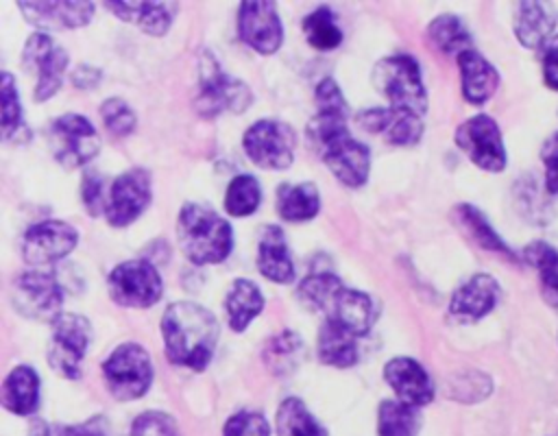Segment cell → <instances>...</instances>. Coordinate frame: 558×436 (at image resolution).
Wrapping results in <instances>:
<instances>
[{"mask_svg":"<svg viewBox=\"0 0 558 436\" xmlns=\"http://www.w3.org/2000/svg\"><path fill=\"white\" fill-rule=\"evenodd\" d=\"M545 166V187L549 194H558V131H554L541 148Z\"/></svg>","mask_w":558,"mask_h":436,"instance_id":"ee69618b","label":"cell"},{"mask_svg":"<svg viewBox=\"0 0 558 436\" xmlns=\"http://www.w3.org/2000/svg\"><path fill=\"white\" fill-rule=\"evenodd\" d=\"M78 233L63 220H41L31 225L22 238V257L31 266H48L74 251Z\"/></svg>","mask_w":558,"mask_h":436,"instance_id":"e0dca14e","label":"cell"},{"mask_svg":"<svg viewBox=\"0 0 558 436\" xmlns=\"http://www.w3.org/2000/svg\"><path fill=\"white\" fill-rule=\"evenodd\" d=\"M105 7L120 20L140 26L153 37H161L172 26L177 15L174 2H133V0H109Z\"/></svg>","mask_w":558,"mask_h":436,"instance_id":"7402d4cb","label":"cell"},{"mask_svg":"<svg viewBox=\"0 0 558 436\" xmlns=\"http://www.w3.org/2000/svg\"><path fill=\"white\" fill-rule=\"evenodd\" d=\"M373 85L392 109L410 111L421 118L427 111L421 65L412 55H390L377 61L373 68Z\"/></svg>","mask_w":558,"mask_h":436,"instance_id":"5b68a950","label":"cell"},{"mask_svg":"<svg viewBox=\"0 0 558 436\" xmlns=\"http://www.w3.org/2000/svg\"><path fill=\"white\" fill-rule=\"evenodd\" d=\"M320 211V194L314 183H283L277 187V214L288 222H303Z\"/></svg>","mask_w":558,"mask_h":436,"instance_id":"83f0119b","label":"cell"},{"mask_svg":"<svg viewBox=\"0 0 558 436\" xmlns=\"http://www.w3.org/2000/svg\"><path fill=\"white\" fill-rule=\"evenodd\" d=\"M316 107L318 111H331V113H347V100L338 87V83L331 76H325L318 85H316Z\"/></svg>","mask_w":558,"mask_h":436,"instance_id":"7bdbcfd3","label":"cell"},{"mask_svg":"<svg viewBox=\"0 0 558 436\" xmlns=\"http://www.w3.org/2000/svg\"><path fill=\"white\" fill-rule=\"evenodd\" d=\"M418 414L416 408L399 401L386 399L377 410V436H416Z\"/></svg>","mask_w":558,"mask_h":436,"instance_id":"d6a6232c","label":"cell"},{"mask_svg":"<svg viewBox=\"0 0 558 436\" xmlns=\"http://www.w3.org/2000/svg\"><path fill=\"white\" fill-rule=\"evenodd\" d=\"M63 436H107V427L100 419H92L78 425H70L61 429Z\"/></svg>","mask_w":558,"mask_h":436,"instance_id":"7dc6e473","label":"cell"},{"mask_svg":"<svg viewBox=\"0 0 558 436\" xmlns=\"http://www.w3.org/2000/svg\"><path fill=\"white\" fill-rule=\"evenodd\" d=\"M0 98H2V135H4V140H9L24 124L22 122V102H20L17 85H15V78L11 72H2Z\"/></svg>","mask_w":558,"mask_h":436,"instance_id":"74e56055","label":"cell"},{"mask_svg":"<svg viewBox=\"0 0 558 436\" xmlns=\"http://www.w3.org/2000/svg\"><path fill=\"white\" fill-rule=\"evenodd\" d=\"M17 9L26 17L28 24L44 31H68L78 28L92 22L96 7L85 0H22Z\"/></svg>","mask_w":558,"mask_h":436,"instance_id":"ac0fdd59","label":"cell"},{"mask_svg":"<svg viewBox=\"0 0 558 436\" xmlns=\"http://www.w3.org/2000/svg\"><path fill=\"white\" fill-rule=\"evenodd\" d=\"M13 303L26 318L54 323L63 314V290L54 275L44 270H26L13 281Z\"/></svg>","mask_w":558,"mask_h":436,"instance_id":"5bb4252c","label":"cell"},{"mask_svg":"<svg viewBox=\"0 0 558 436\" xmlns=\"http://www.w3.org/2000/svg\"><path fill=\"white\" fill-rule=\"evenodd\" d=\"M456 218L460 222L462 229L469 231V235L486 251H495V253H504V255H512V251L506 246V242L497 235V231L490 227V222L486 220V216L473 207V205H458L456 207Z\"/></svg>","mask_w":558,"mask_h":436,"instance_id":"d590c367","label":"cell"},{"mask_svg":"<svg viewBox=\"0 0 558 436\" xmlns=\"http://www.w3.org/2000/svg\"><path fill=\"white\" fill-rule=\"evenodd\" d=\"M277 436H327V429L301 399L290 397L277 410Z\"/></svg>","mask_w":558,"mask_h":436,"instance_id":"4dcf8cb0","label":"cell"},{"mask_svg":"<svg viewBox=\"0 0 558 436\" xmlns=\"http://www.w3.org/2000/svg\"><path fill=\"white\" fill-rule=\"evenodd\" d=\"M61 429H63V427H50V425L39 423L33 436H63V434H61Z\"/></svg>","mask_w":558,"mask_h":436,"instance_id":"c3c4849f","label":"cell"},{"mask_svg":"<svg viewBox=\"0 0 558 436\" xmlns=\"http://www.w3.org/2000/svg\"><path fill=\"white\" fill-rule=\"evenodd\" d=\"M150 174L144 168H131L118 174L107 190L105 218L111 227L135 222L150 203Z\"/></svg>","mask_w":558,"mask_h":436,"instance_id":"9a60e30c","label":"cell"},{"mask_svg":"<svg viewBox=\"0 0 558 436\" xmlns=\"http://www.w3.org/2000/svg\"><path fill=\"white\" fill-rule=\"evenodd\" d=\"M427 37L434 48H438L445 55H460L464 50H471V33L456 15H438L427 26Z\"/></svg>","mask_w":558,"mask_h":436,"instance_id":"1f68e13d","label":"cell"},{"mask_svg":"<svg viewBox=\"0 0 558 436\" xmlns=\"http://www.w3.org/2000/svg\"><path fill=\"white\" fill-rule=\"evenodd\" d=\"M218 334L220 327L216 316L194 301L170 303L163 312V347L168 360L177 366L192 371L207 368L214 358Z\"/></svg>","mask_w":558,"mask_h":436,"instance_id":"6da1fadb","label":"cell"},{"mask_svg":"<svg viewBox=\"0 0 558 436\" xmlns=\"http://www.w3.org/2000/svg\"><path fill=\"white\" fill-rule=\"evenodd\" d=\"M525 259L538 272V286L543 299L558 307V249L547 242H532L525 246Z\"/></svg>","mask_w":558,"mask_h":436,"instance_id":"f546056e","label":"cell"},{"mask_svg":"<svg viewBox=\"0 0 558 436\" xmlns=\"http://www.w3.org/2000/svg\"><path fill=\"white\" fill-rule=\"evenodd\" d=\"M499 301V283L490 275H473L449 301V316L458 323H475L484 318Z\"/></svg>","mask_w":558,"mask_h":436,"instance_id":"44dd1931","label":"cell"},{"mask_svg":"<svg viewBox=\"0 0 558 436\" xmlns=\"http://www.w3.org/2000/svg\"><path fill=\"white\" fill-rule=\"evenodd\" d=\"M50 144L57 161L72 170L98 155L100 135L85 116L63 113L50 122Z\"/></svg>","mask_w":558,"mask_h":436,"instance_id":"30bf717a","label":"cell"},{"mask_svg":"<svg viewBox=\"0 0 558 436\" xmlns=\"http://www.w3.org/2000/svg\"><path fill=\"white\" fill-rule=\"evenodd\" d=\"M303 33L307 37V44L318 50H331L340 46L342 31L336 24L333 11L329 7H318L303 20Z\"/></svg>","mask_w":558,"mask_h":436,"instance_id":"8d00e7d4","label":"cell"},{"mask_svg":"<svg viewBox=\"0 0 558 436\" xmlns=\"http://www.w3.org/2000/svg\"><path fill=\"white\" fill-rule=\"evenodd\" d=\"M102 377L118 401H133L148 392L153 384V362L137 342L118 344L102 362Z\"/></svg>","mask_w":558,"mask_h":436,"instance_id":"52a82bcc","label":"cell"},{"mask_svg":"<svg viewBox=\"0 0 558 436\" xmlns=\"http://www.w3.org/2000/svg\"><path fill=\"white\" fill-rule=\"evenodd\" d=\"M246 157L266 170H286L294 159V131L279 120H257L242 137Z\"/></svg>","mask_w":558,"mask_h":436,"instance_id":"9c48e42d","label":"cell"},{"mask_svg":"<svg viewBox=\"0 0 558 436\" xmlns=\"http://www.w3.org/2000/svg\"><path fill=\"white\" fill-rule=\"evenodd\" d=\"M303 360V340L292 331L272 336L264 349V362L275 375L292 373Z\"/></svg>","mask_w":558,"mask_h":436,"instance_id":"836d02e7","label":"cell"},{"mask_svg":"<svg viewBox=\"0 0 558 436\" xmlns=\"http://www.w3.org/2000/svg\"><path fill=\"white\" fill-rule=\"evenodd\" d=\"M384 379L399 401L423 408L434 399V384L429 373L412 358H392L384 366Z\"/></svg>","mask_w":558,"mask_h":436,"instance_id":"ffe728a7","label":"cell"},{"mask_svg":"<svg viewBox=\"0 0 558 436\" xmlns=\"http://www.w3.org/2000/svg\"><path fill=\"white\" fill-rule=\"evenodd\" d=\"M177 240L192 264H220L233 249V229L227 218L211 207L185 203L177 220Z\"/></svg>","mask_w":558,"mask_h":436,"instance_id":"277c9868","label":"cell"},{"mask_svg":"<svg viewBox=\"0 0 558 436\" xmlns=\"http://www.w3.org/2000/svg\"><path fill=\"white\" fill-rule=\"evenodd\" d=\"M131 436H179V427L170 414L148 410L135 416L131 425Z\"/></svg>","mask_w":558,"mask_h":436,"instance_id":"ab89813d","label":"cell"},{"mask_svg":"<svg viewBox=\"0 0 558 436\" xmlns=\"http://www.w3.org/2000/svg\"><path fill=\"white\" fill-rule=\"evenodd\" d=\"M222 436H270V425L264 414L244 410L227 419Z\"/></svg>","mask_w":558,"mask_h":436,"instance_id":"60d3db41","label":"cell"},{"mask_svg":"<svg viewBox=\"0 0 558 436\" xmlns=\"http://www.w3.org/2000/svg\"><path fill=\"white\" fill-rule=\"evenodd\" d=\"M456 59L460 68L462 96L471 105H484L499 85V74L495 65L473 48L460 52Z\"/></svg>","mask_w":558,"mask_h":436,"instance_id":"603a6c76","label":"cell"},{"mask_svg":"<svg viewBox=\"0 0 558 436\" xmlns=\"http://www.w3.org/2000/svg\"><path fill=\"white\" fill-rule=\"evenodd\" d=\"M22 61L28 72L37 74L33 98L37 102L52 98L59 92L68 70V52L48 33L39 31L26 39Z\"/></svg>","mask_w":558,"mask_h":436,"instance_id":"7c38bea8","label":"cell"},{"mask_svg":"<svg viewBox=\"0 0 558 436\" xmlns=\"http://www.w3.org/2000/svg\"><path fill=\"white\" fill-rule=\"evenodd\" d=\"M2 405L20 416H28L39 405V375L35 368L20 364L2 382Z\"/></svg>","mask_w":558,"mask_h":436,"instance_id":"484cf974","label":"cell"},{"mask_svg":"<svg viewBox=\"0 0 558 436\" xmlns=\"http://www.w3.org/2000/svg\"><path fill=\"white\" fill-rule=\"evenodd\" d=\"M163 294L159 270L146 259H129L109 272V296L124 307H150Z\"/></svg>","mask_w":558,"mask_h":436,"instance_id":"8fae6325","label":"cell"},{"mask_svg":"<svg viewBox=\"0 0 558 436\" xmlns=\"http://www.w3.org/2000/svg\"><path fill=\"white\" fill-rule=\"evenodd\" d=\"M296 294L301 303L312 312H323L325 320L351 331L353 336H366L377 320V305L371 294L347 288L331 272H314L305 277Z\"/></svg>","mask_w":558,"mask_h":436,"instance_id":"7a4b0ae2","label":"cell"},{"mask_svg":"<svg viewBox=\"0 0 558 436\" xmlns=\"http://www.w3.org/2000/svg\"><path fill=\"white\" fill-rule=\"evenodd\" d=\"M72 83H74V87H78V89H94L98 83H100V78H102V72L98 70V68H94V65H78V68H74V72H72Z\"/></svg>","mask_w":558,"mask_h":436,"instance_id":"bcb514c9","label":"cell"},{"mask_svg":"<svg viewBox=\"0 0 558 436\" xmlns=\"http://www.w3.org/2000/svg\"><path fill=\"white\" fill-rule=\"evenodd\" d=\"M556 17V9L547 2H521L517 7L514 35L525 48L541 50L554 37Z\"/></svg>","mask_w":558,"mask_h":436,"instance_id":"d4e9b609","label":"cell"},{"mask_svg":"<svg viewBox=\"0 0 558 436\" xmlns=\"http://www.w3.org/2000/svg\"><path fill=\"white\" fill-rule=\"evenodd\" d=\"M357 124L375 135H381L388 144L395 146H412L423 137L421 116L392 107H373L360 111Z\"/></svg>","mask_w":558,"mask_h":436,"instance_id":"d6986e66","label":"cell"},{"mask_svg":"<svg viewBox=\"0 0 558 436\" xmlns=\"http://www.w3.org/2000/svg\"><path fill=\"white\" fill-rule=\"evenodd\" d=\"M543 76L545 83L558 92V35L543 46Z\"/></svg>","mask_w":558,"mask_h":436,"instance_id":"f6af8a7d","label":"cell"},{"mask_svg":"<svg viewBox=\"0 0 558 436\" xmlns=\"http://www.w3.org/2000/svg\"><path fill=\"white\" fill-rule=\"evenodd\" d=\"M100 118L113 137H126L129 133H133V129L137 124V118H135L133 109L129 107V102L118 96L107 98L100 105Z\"/></svg>","mask_w":558,"mask_h":436,"instance_id":"f35d334b","label":"cell"},{"mask_svg":"<svg viewBox=\"0 0 558 436\" xmlns=\"http://www.w3.org/2000/svg\"><path fill=\"white\" fill-rule=\"evenodd\" d=\"M456 144L482 170L499 172L506 168V148L501 142V131L497 122L486 113H477L464 120L456 129Z\"/></svg>","mask_w":558,"mask_h":436,"instance_id":"4fadbf2b","label":"cell"},{"mask_svg":"<svg viewBox=\"0 0 558 436\" xmlns=\"http://www.w3.org/2000/svg\"><path fill=\"white\" fill-rule=\"evenodd\" d=\"M316 349L320 362L336 368H349L357 362V336L329 320L320 325Z\"/></svg>","mask_w":558,"mask_h":436,"instance_id":"f1b7e54d","label":"cell"},{"mask_svg":"<svg viewBox=\"0 0 558 436\" xmlns=\"http://www.w3.org/2000/svg\"><path fill=\"white\" fill-rule=\"evenodd\" d=\"M107 190L109 185L105 183V179L89 170L83 174L81 181V201L85 205V209L89 211V216H100L105 214V203H107Z\"/></svg>","mask_w":558,"mask_h":436,"instance_id":"b9f144b4","label":"cell"},{"mask_svg":"<svg viewBox=\"0 0 558 436\" xmlns=\"http://www.w3.org/2000/svg\"><path fill=\"white\" fill-rule=\"evenodd\" d=\"M257 270L275 283H292L294 281V264L290 259V249L286 235L279 227L268 225L259 235L257 246Z\"/></svg>","mask_w":558,"mask_h":436,"instance_id":"cb8c5ba5","label":"cell"},{"mask_svg":"<svg viewBox=\"0 0 558 436\" xmlns=\"http://www.w3.org/2000/svg\"><path fill=\"white\" fill-rule=\"evenodd\" d=\"M238 33L259 55H272L283 44V24L275 2L246 0L238 11Z\"/></svg>","mask_w":558,"mask_h":436,"instance_id":"2e32d148","label":"cell"},{"mask_svg":"<svg viewBox=\"0 0 558 436\" xmlns=\"http://www.w3.org/2000/svg\"><path fill=\"white\" fill-rule=\"evenodd\" d=\"M92 342V325L85 316L74 312H63L52 323V334L48 340V364L65 379L81 377V362Z\"/></svg>","mask_w":558,"mask_h":436,"instance_id":"ba28073f","label":"cell"},{"mask_svg":"<svg viewBox=\"0 0 558 436\" xmlns=\"http://www.w3.org/2000/svg\"><path fill=\"white\" fill-rule=\"evenodd\" d=\"M253 94L248 85L231 74H227L211 52L201 57V89L194 100L196 109L205 118H216L218 113H242L251 107Z\"/></svg>","mask_w":558,"mask_h":436,"instance_id":"8992f818","label":"cell"},{"mask_svg":"<svg viewBox=\"0 0 558 436\" xmlns=\"http://www.w3.org/2000/svg\"><path fill=\"white\" fill-rule=\"evenodd\" d=\"M307 140L340 183L347 187L366 183L371 172V148L349 133L347 113L316 111L307 122Z\"/></svg>","mask_w":558,"mask_h":436,"instance_id":"3957f363","label":"cell"},{"mask_svg":"<svg viewBox=\"0 0 558 436\" xmlns=\"http://www.w3.org/2000/svg\"><path fill=\"white\" fill-rule=\"evenodd\" d=\"M225 310L229 316V327L233 331H244L264 310V294L251 279H235L227 290Z\"/></svg>","mask_w":558,"mask_h":436,"instance_id":"4316f807","label":"cell"},{"mask_svg":"<svg viewBox=\"0 0 558 436\" xmlns=\"http://www.w3.org/2000/svg\"><path fill=\"white\" fill-rule=\"evenodd\" d=\"M262 203V185L253 174H235L225 194V209L229 216L242 218L255 214Z\"/></svg>","mask_w":558,"mask_h":436,"instance_id":"e575fe53","label":"cell"}]
</instances>
